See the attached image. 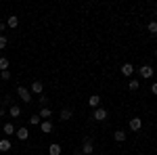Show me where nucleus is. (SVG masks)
<instances>
[{
    "instance_id": "nucleus-29",
    "label": "nucleus",
    "mask_w": 157,
    "mask_h": 155,
    "mask_svg": "<svg viewBox=\"0 0 157 155\" xmlns=\"http://www.w3.org/2000/svg\"><path fill=\"white\" fill-rule=\"evenodd\" d=\"M73 155H84V153H82V151H75V153H73Z\"/></svg>"
},
{
    "instance_id": "nucleus-23",
    "label": "nucleus",
    "mask_w": 157,
    "mask_h": 155,
    "mask_svg": "<svg viewBox=\"0 0 157 155\" xmlns=\"http://www.w3.org/2000/svg\"><path fill=\"white\" fill-rule=\"evenodd\" d=\"M149 32H151V34H157V21H151V23H149Z\"/></svg>"
},
{
    "instance_id": "nucleus-28",
    "label": "nucleus",
    "mask_w": 157,
    "mask_h": 155,
    "mask_svg": "<svg viewBox=\"0 0 157 155\" xmlns=\"http://www.w3.org/2000/svg\"><path fill=\"white\" fill-rule=\"evenodd\" d=\"M151 92H153V95H157V82L153 84V86H151Z\"/></svg>"
},
{
    "instance_id": "nucleus-3",
    "label": "nucleus",
    "mask_w": 157,
    "mask_h": 155,
    "mask_svg": "<svg viewBox=\"0 0 157 155\" xmlns=\"http://www.w3.org/2000/svg\"><path fill=\"white\" fill-rule=\"evenodd\" d=\"M82 153L84 155H94V143H92V138H84V145H82Z\"/></svg>"
},
{
    "instance_id": "nucleus-22",
    "label": "nucleus",
    "mask_w": 157,
    "mask_h": 155,
    "mask_svg": "<svg viewBox=\"0 0 157 155\" xmlns=\"http://www.w3.org/2000/svg\"><path fill=\"white\" fill-rule=\"evenodd\" d=\"M38 103H40L42 107H48V96H46V95H40V99H38Z\"/></svg>"
},
{
    "instance_id": "nucleus-30",
    "label": "nucleus",
    "mask_w": 157,
    "mask_h": 155,
    "mask_svg": "<svg viewBox=\"0 0 157 155\" xmlns=\"http://www.w3.org/2000/svg\"><path fill=\"white\" fill-rule=\"evenodd\" d=\"M94 155H105V153H94Z\"/></svg>"
},
{
    "instance_id": "nucleus-31",
    "label": "nucleus",
    "mask_w": 157,
    "mask_h": 155,
    "mask_svg": "<svg viewBox=\"0 0 157 155\" xmlns=\"http://www.w3.org/2000/svg\"><path fill=\"white\" fill-rule=\"evenodd\" d=\"M155 17H157V9H155Z\"/></svg>"
},
{
    "instance_id": "nucleus-8",
    "label": "nucleus",
    "mask_w": 157,
    "mask_h": 155,
    "mask_svg": "<svg viewBox=\"0 0 157 155\" xmlns=\"http://www.w3.org/2000/svg\"><path fill=\"white\" fill-rule=\"evenodd\" d=\"M40 130L44 132V134L52 132V122H50V119H42V124H40Z\"/></svg>"
},
{
    "instance_id": "nucleus-15",
    "label": "nucleus",
    "mask_w": 157,
    "mask_h": 155,
    "mask_svg": "<svg viewBox=\"0 0 157 155\" xmlns=\"http://www.w3.org/2000/svg\"><path fill=\"white\" fill-rule=\"evenodd\" d=\"M113 138H115V143H124V141H126V132L124 130H115Z\"/></svg>"
},
{
    "instance_id": "nucleus-1",
    "label": "nucleus",
    "mask_w": 157,
    "mask_h": 155,
    "mask_svg": "<svg viewBox=\"0 0 157 155\" xmlns=\"http://www.w3.org/2000/svg\"><path fill=\"white\" fill-rule=\"evenodd\" d=\"M17 96H19L23 103H32V92H29V88H25V86H19V88H17Z\"/></svg>"
},
{
    "instance_id": "nucleus-12",
    "label": "nucleus",
    "mask_w": 157,
    "mask_h": 155,
    "mask_svg": "<svg viewBox=\"0 0 157 155\" xmlns=\"http://www.w3.org/2000/svg\"><path fill=\"white\" fill-rule=\"evenodd\" d=\"M59 118L63 119V122H67V119H71V118H73V111H71V109H61Z\"/></svg>"
},
{
    "instance_id": "nucleus-24",
    "label": "nucleus",
    "mask_w": 157,
    "mask_h": 155,
    "mask_svg": "<svg viewBox=\"0 0 157 155\" xmlns=\"http://www.w3.org/2000/svg\"><path fill=\"white\" fill-rule=\"evenodd\" d=\"M6 44H9L6 36H0V50H2V48H6Z\"/></svg>"
},
{
    "instance_id": "nucleus-6",
    "label": "nucleus",
    "mask_w": 157,
    "mask_h": 155,
    "mask_svg": "<svg viewBox=\"0 0 157 155\" xmlns=\"http://www.w3.org/2000/svg\"><path fill=\"white\" fill-rule=\"evenodd\" d=\"M29 92H32V95H42V92H44V84L36 80V82L29 86Z\"/></svg>"
},
{
    "instance_id": "nucleus-18",
    "label": "nucleus",
    "mask_w": 157,
    "mask_h": 155,
    "mask_svg": "<svg viewBox=\"0 0 157 155\" xmlns=\"http://www.w3.org/2000/svg\"><path fill=\"white\" fill-rule=\"evenodd\" d=\"M17 25H19V19H17V17H15V15H13V17H9V19H6V27H17Z\"/></svg>"
},
{
    "instance_id": "nucleus-26",
    "label": "nucleus",
    "mask_w": 157,
    "mask_h": 155,
    "mask_svg": "<svg viewBox=\"0 0 157 155\" xmlns=\"http://www.w3.org/2000/svg\"><path fill=\"white\" fill-rule=\"evenodd\" d=\"M6 115V109H4V105H0V118H4Z\"/></svg>"
},
{
    "instance_id": "nucleus-14",
    "label": "nucleus",
    "mask_w": 157,
    "mask_h": 155,
    "mask_svg": "<svg viewBox=\"0 0 157 155\" xmlns=\"http://www.w3.org/2000/svg\"><path fill=\"white\" fill-rule=\"evenodd\" d=\"M38 115H40L42 119H50V118H52V111H50V107H42Z\"/></svg>"
},
{
    "instance_id": "nucleus-27",
    "label": "nucleus",
    "mask_w": 157,
    "mask_h": 155,
    "mask_svg": "<svg viewBox=\"0 0 157 155\" xmlns=\"http://www.w3.org/2000/svg\"><path fill=\"white\" fill-rule=\"evenodd\" d=\"M4 29H6V23H2V21H0V36H2V32H4Z\"/></svg>"
},
{
    "instance_id": "nucleus-13",
    "label": "nucleus",
    "mask_w": 157,
    "mask_h": 155,
    "mask_svg": "<svg viewBox=\"0 0 157 155\" xmlns=\"http://www.w3.org/2000/svg\"><path fill=\"white\" fill-rule=\"evenodd\" d=\"M9 115H11V118H19V115H21V107H19V105H11V107H9Z\"/></svg>"
},
{
    "instance_id": "nucleus-4",
    "label": "nucleus",
    "mask_w": 157,
    "mask_h": 155,
    "mask_svg": "<svg viewBox=\"0 0 157 155\" xmlns=\"http://www.w3.org/2000/svg\"><path fill=\"white\" fill-rule=\"evenodd\" d=\"M128 126H130V130H132V132H138L140 128H143V119H140V118H132L130 122H128Z\"/></svg>"
},
{
    "instance_id": "nucleus-17",
    "label": "nucleus",
    "mask_w": 157,
    "mask_h": 155,
    "mask_svg": "<svg viewBox=\"0 0 157 155\" xmlns=\"http://www.w3.org/2000/svg\"><path fill=\"white\" fill-rule=\"evenodd\" d=\"M48 153L50 155H61V145L52 143V145H50V149H48Z\"/></svg>"
},
{
    "instance_id": "nucleus-7",
    "label": "nucleus",
    "mask_w": 157,
    "mask_h": 155,
    "mask_svg": "<svg viewBox=\"0 0 157 155\" xmlns=\"http://www.w3.org/2000/svg\"><path fill=\"white\" fill-rule=\"evenodd\" d=\"M15 134H17L19 141H27V138H29V130H27V128H17Z\"/></svg>"
},
{
    "instance_id": "nucleus-11",
    "label": "nucleus",
    "mask_w": 157,
    "mask_h": 155,
    "mask_svg": "<svg viewBox=\"0 0 157 155\" xmlns=\"http://www.w3.org/2000/svg\"><path fill=\"white\" fill-rule=\"evenodd\" d=\"M11 141H9V138H0V151H2V153H6V151H11Z\"/></svg>"
},
{
    "instance_id": "nucleus-21",
    "label": "nucleus",
    "mask_w": 157,
    "mask_h": 155,
    "mask_svg": "<svg viewBox=\"0 0 157 155\" xmlns=\"http://www.w3.org/2000/svg\"><path fill=\"white\" fill-rule=\"evenodd\" d=\"M128 88H130V90H138V88H140V82H138V80H130V82H128Z\"/></svg>"
},
{
    "instance_id": "nucleus-5",
    "label": "nucleus",
    "mask_w": 157,
    "mask_h": 155,
    "mask_svg": "<svg viewBox=\"0 0 157 155\" xmlns=\"http://www.w3.org/2000/svg\"><path fill=\"white\" fill-rule=\"evenodd\" d=\"M92 118L97 119V122H105V119H107V109H103V107L94 109V113H92Z\"/></svg>"
},
{
    "instance_id": "nucleus-20",
    "label": "nucleus",
    "mask_w": 157,
    "mask_h": 155,
    "mask_svg": "<svg viewBox=\"0 0 157 155\" xmlns=\"http://www.w3.org/2000/svg\"><path fill=\"white\" fill-rule=\"evenodd\" d=\"M6 69H9V59L0 57V72H6Z\"/></svg>"
},
{
    "instance_id": "nucleus-16",
    "label": "nucleus",
    "mask_w": 157,
    "mask_h": 155,
    "mask_svg": "<svg viewBox=\"0 0 157 155\" xmlns=\"http://www.w3.org/2000/svg\"><path fill=\"white\" fill-rule=\"evenodd\" d=\"M2 132H4L6 136H11V134H15V126H13L11 122H9V124H4V128H2Z\"/></svg>"
},
{
    "instance_id": "nucleus-9",
    "label": "nucleus",
    "mask_w": 157,
    "mask_h": 155,
    "mask_svg": "<svg viewBox=\"0 0 157 155\" xmlns=\"http://www.w3.org/2000/svg\"><path fill=\"white\" fill-rule=\"evenodd\" d=\"M88 105H90L92 109H98V107H101V96H98V95H92L90 99H88Z\"/></svg>"
},
{
    "instance_id": "nucleus-32",
    "label": "nucleus",
    "mask_w": 157,
    "mask_h": 155,
    "mask_svg": "<svg viewBox=\"0 0 157 155\" xmlns=\"http://www.w3.org/2000/svg\"><path fill=\"white\" fill-rule=\"evenodd\" d=\"M155 57H157V50H155Z\"/></svg>"
},
{
    "instance_id": "nucleus-19",
    "label": "nucleus",
    "mask_w": 157,
    "mask_h": 155,
    "mask_svg": "<svg viewBox=\"0 0 157 155\" xmlns=\"http://www.w3.org/2000/svg\"><path fill=\"white\" fill-rule=\"evenodd\" d=\"M40 124H42V118L40 115H32L29 118V126H40Z\"/></svg>"
},
{
    "instance_id": "nucleus-10",
    "label": "nucleus",
    "mask_w": 157,
    "mask_h": 155,
    "mask_svg": "<svg viewBox=\"0 0 157 155\" xmlns=\"http://www.w3.org/2000/svg\"><path fill=\"white\" fill-rule=\"evenodd\" d=\"M121 73L130 78V76L134 73V65H132V63H124V65H121Z\"/></svg>"
},
{
    "instance_id": "nucleus-25",
    "label": "nucleus",
    "mask_w": 157,
    "mask_h": 155,
    "mask_svg": "<svg viewBox=\"0 0 157 155\" xmlns=\"http://www.w3.org/2000/svg\"><path fill=\"white\" fill-rule=\"evenodd\" d=\"M0 78H2V80H11V72H9V69H6V72H0Z\"/></svg>"
},
{
    "instance_id": "nucleus-2",
    "label": "nucleus",
    "mask_w": 157,
    "mask_h": 155,
    "mask_svg": "<svg viewBox=\"0 0 157 155\" xmlns=\"http://www.w3.org/2000/svg\"><path fill=\"white\" fill-rule=\"evenodd\" d=\"M138 73H140V78H143V80H151V78H153V67H151V65H140V67H138Z\"/></svg>"
}]
</instances>
